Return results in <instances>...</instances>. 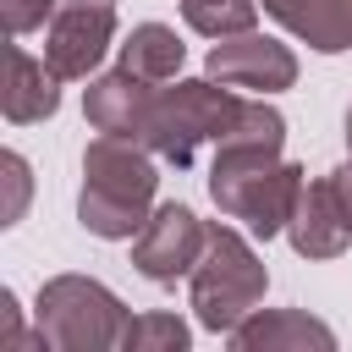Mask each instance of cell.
Returning <instances> with one entry per match:
<instances>
[{"instance_id":"obj_21","label":"cell","mask_w":352,"mask_h":352,"mask_svg":"<svg viewBox=\"0 0 352 352\" xmlns=\"http://www.w3.org/2000/svg\"><path fill=\"white\" fill-rule=\"evenodd\" d=\"M346 154H352V104H346Z\"/></svg>"},{"instance_id":"obj_15","label":"cell","mask_w":352,"mask_h":352,"mask_svg":"<svg viewBox=\"0 0 352 352\" xmlns=\"http://www.w3.org/2000/svg\"><path fill=\"white\" fill-rule=\"evenodd\" d=\"M258 0H182V16L192 33L204 38H226V33H248L258 22Z\"/></svg>"},{"instance_id":"obj_7","label":"cell","mask_w":352,"mask_h":352,"mask_svg":"<svg viewBox=\"0 0 352 352\" xmlns=\"http://www.w3.org/2000/svg\"><path fill=\"white\" fill-rule=\"evenodd\" d=\"M204 242H209V220H198L187 204H154V214L132 236V264H138L143 280L176 286L204 258Z\"/></svg>"},{"instance_id":"obj_5","label":"cell","mask_w":352,"mask_h":352,"mask_svg":"<svg viewBox=\"0 0 352 352\" xmlns=\"http://www.w3.org/2000/svg\"><path fill=\"white\" fill-rule=\"evenodd\" d=\"M33 324L50 352H116L126 341V302L94 275H50L33 302Z\"/></svg>"},{"instance_id":"obj_20","label":"cell","mask_w":352,"mask_h":352,"mask_svg":"<svg viewBox=\"0 0 352 352\" xmlns=\"http://www.w3.org/2000/svg\"><path fill=\"white\" fill-rule=\"evenodd\" d=\"M330 187H336V198H341V209H346V220H352V160H346L341 170H330Z\"/></svg>"},{"instance_id":"obj_9","label":"cell","mask_w":352,"mask_h":352,"mask_svg":"<svg viewBox=\"0 0 352 352\" xmlns=\"http://www.w3.org/2000/svg\"><path fill=\"white\" fill-rule=\"evenodd\" d=\"M286 236H292V248H297L302 258H341V253H346L352 220H346V209H341L330 176L302 182L297 209H292V220H286Z\"/></svg>"},{"instance_id":"obj_4","label":"cell","mask_w":352,"mask_h":352,"mask_svg":"<svg viewBox=\"0 0 352 352\" xmlns=\"http://www.w3.org/2000/svg\"><path fill=\"white\" fill-rule=\"evenodd\" d=\"M187 292H192L198 324L214 330V336H231L264 302L270 270H264V258L253 253V242L236 226H209V242H204V258L187 275Z\"/></svg>"},{"instance_id":"obj_12","label":"cell","mask_w":352,"mask_h":352,"mask_svg":"<svg viewBox=\"0 0 352 352\" xmlns=\"http://www.w3.org/2000/svg\"><path fill=\"white\" fill-rule=\"evenodd\" d=\"M258 6L319 55L352 50V0H258Z\"/></svg>"},{"instance_id":"obj_6","label":"cell","mask_w":352,"mask_h":352,"mask_svg":"<svg viewBox=\"0 0 352 352\" xmlns=\"http://www.w3.org/2000/svg\"><path fill=\"white\" fill-rule=\"evenodd\" d=\"M116 38V0H55L44 22V60L60 82L94 77Z\"/></svg>"},{"instance_id":"obj_1","label":"cell","mask_w":352,"mask_h":352,"mask_svg":"<svg viewBox=\"0 0 352 352\" xmlns=\"http://www.w3.org/2000/svg\"><path fill=\"white\" fill-rule=\"evenodd\" d=\"M286 148V116L264 99H242V116L231 121V132L214 143L209 160V198L220 204V214L242 220L253 236H275L286 231L297 192H302V165L280 160Z\"/></svg>"},{"instance_id":"obj_17","label":"cell","mask_w":352,"mask_h":352,"mask_svg":"<svg viewBox=\"0 0 352 352\" xmlns=\"http://www.w3.org/2000/svg\"><path fill=\"white\" fill-rule=\"evenodd\" d=\"M0 170H6V192H11V198H6V220H0V226H16V220H22V209H28L33 176H28V160H22V154H6V160H0Z\"/></svg>"},{"instance_id":"obj_11","label":"cell","mask_w":352,"mask_h":352,"mask_svg":"<svg viewBox=\"0 0 352 352\" xmlns=\"http://www.w3.org/2000/svg\"><path fill=\"white\" fill-rule=\"evenodd\" d=\"M236 352H330L336 346V330L324 319H314L308 308H253L231 336H226Z\"/></svg>"},{"instance_id":"obj_8","label":"cell","mask_w":352,"mask_h":352,"mask_svg":"<svg viewBox=\"0 0 352 352\" xmlns=\"http://www.w3.org/2000/svg\"><path fill=\"white\" fill-rule=\"evenodd\" d=\"M204 72L214 82H231V88H248V94H280L297 82V55L280 44V38H264V33H226L209 44L204 55Z\"/></svg>"},{"instance_id":"obj_14","label":"cell","mask_w":352,"mask_h":352,"mask_svg":"<svg viewBox=\"0 0 352 352\" xmlns=\"http://www.w3.org/2000/svg\"><path fill=\"white\" fill-rule=\"evenodd\" d=\"M182 60H187V44L176 38V28H165V22H138L132 33H126V44H121V66L132 72V77H143V82H176V72H182Z\"/></svg>"},{"instance_id":"obj_2","label":"cell","mask_w":352,"mask_h":352,"mask_svg":"<svg viewBox=\"0 0 352 352\" xmlns=\"http://www.w3.org/2000/svg\"><path fill=\"white\" fill-rule=\"evenodd\" d=\"M154 192H160L154 148H143L138 138L99 132V138L82 148V192H77V220H82V231H94V236H104V242L138 236L143 220L154 214Z\"/></svg>"},{"instance_id":"obj_16","label":"cell","mask_w":352,"mask_h":352,"mask_svg":"<svg viewBox=\"0 0 352 352\" xmlns=\"http://www.w3.org/2000/svg\"><path fill=\"white\" fill-rule=\"evenodd\" d=\"M187 341H192L187 319H176V314H132L121 352H182Z\"/></svg>"},{"instance_id":"obj_13","label":"cell","mask_w":352,"mask_h":352,"mask_svg":"<svg viewBox=\"0 0 352 352\" xmlns=\"http://www.w3.org/2000/svg\"><path fill=\"white\" fill-rule=\"evenodd\" d=\"M60 110V77L50 72V60L28 55L22 44H11V77H6V121L11 126H33L50 121Z\"/></svg>"},{"instance_id":"obj_10","label":"cell","mask_w":352,"mask_h":352,"mask_svg":"<svg viewBox=\"0 0 352 352\" xmlns=\"http://www.w3.org/2000/svg\"><path fill=\"white\" fill-rule=\"evenodd\" d=\"M148 104H154V82L132 77L126 66L99 72V77H88V88H82V116H88V126H94V132L143 138Z\"/></svg>"},{"instance_id":"obj_18","label":"cell","mask_w":352,"mask_h":352,"mask_svg":"<svg viewBox=\"0 0 352 352\" xmlns=\"http://www.w3.org/2000/svg\"><path fill=\"white\" fill-rule=\"evenodd\" d=\"M50 11H55V0H0V16H6V33H11V38L44 28Z\"/></svg>"},{"instance_id":"obj_19","label":"cell","mask_w":352,"mask_h":352,"mask_svg":"<svg viewBox=\"0 0 352 352\" xmlns=\"http://www.w3.org/2000/svg\"><path fill=\"white\" fill-rule=\"evenodd\" d=\"M0 346H50L44 336H22V308L11 286H0Z\"/></svg>"},{"instance_id":"obj_3","label":"cell","mask_w":352,"mask_h":352,"mask_svg":"<svg viewBox=\"0 0 352 352\" xmlns=\"http://www.w3.org/2000/svg\"><path fill=\"white\" fill-rule=\"evenodd\" d=\"M236 116H242V99L231 94V82H214L209 72L204 77H176L170 88L165 82L154 88V104H148V121H143L138 143L154 148L160 160H170L176 170H187L204 143H220L231 132Z\"/></svg>"}]
</instances>
